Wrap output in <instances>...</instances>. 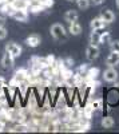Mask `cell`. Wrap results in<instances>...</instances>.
Listing matches in <instances>:
<instances>
[{
  "mask_svg": "<svg viewBox=\"0 0 119 134\" xmlns=\"http://www.w3.org/2000/svg\"><path fill=\"white\" fill-rule=\"evenodd\" d=\"M46 60H47V63H48V66L51 67L53 63H55V57L53 55H48V57L46 58Z\"/></svg>",
  "mask_w": 119,
  "mask_h": 134,
  "instance_id": "obj_27",
  "label": "cell"
},
{
  "mask_svg": "<svg viewBox=\"0 0 119 134\" xmlns=\"http://www.w3.org/2000/svg\"><path fill=\"white\" fill-rule=\"evenodd\" d=\"M50 32H51V36L55 39V40H58V42H66V40L68 39V35H67L66 28H64L62 24H59V23L52 24Z\"/></svg>",
  "mask_w": 119,
  "mask_h": 134,
  "instance_id": "obj_1",
  "label": "cell"
},
{
  "mask_svg": "<svg viewBox=\"0 0 119 134\" xmlns=\"http://www.w3.org/2000/svg\"><path fill=\"white\" fill-rule=\"evenodd\" d=\"M12 18L17 21H27L28 20V14L24 9H15V12L12 14Z\"/></svg>",
  "mask_w": 119,
  "mask_h": 134,
  "instance_id": "obj_10",
  "label": "cell"
},
{
  "mask_svg": "<svg viewBox=\"0 0 119 134\" xmlns=\"http://www.w3.org/2000/svg\"><path fill=\"white\" fill-rule=\"evenodd\" d=\"M116 5L119 7V0H116Z\"/></svg>",
  "mask_w": 119,
  "mask_h": 134,
  "instance_id": "obj_31",
  "label": "cell"
},
{
  "mask_svg": "<svg viewBox=\"0 0 119 134\" xmlns=\"http://www.w3.org/2000/svg\"><path fill=\"white\" fill-rule=\"evenodd\" d=\"M100 125L104 127V129H110V127H112L114 125H115V121H114V118L112 117H103L102 118V121H100Z\"/></svg>",
  "mask_w": 119,
  "mask_h": 134,
  "instance_id": "obj_15",
  "label": "cell"
},
{
  "mask_svg": "<svg viewBox=\"0 0 119 134\" xmlns=\"http://www.w3.org/2000/svg\"><path fill=\"white\" fill-rule=\"evenodd\" d=\"M111 40V34L110 32H100V43L104 44V43H110Z\"/></svg>",
  "mask_w": 119,
  "mask_h": 134,
  "instance_id": "obj_20",
  "label": "cell"
},
{
  "mask_svg": "<svg viewBox=\"0 0 119 134\" xmlns=\"http://www.w3.org/2000/svg\"><path fill=\"white\" fill-rule=\"evenodd\" d=\"M5 51H8L14 58H19L21 55V47L19 46V44L14 43V42H11V43L7 44V46H5Z\"/></svg>",
  "mask_w": 119,
  "mask_h": 134,
  "instance_id": "obj_3",
  "label": "cell"
},
{
  "mask_svg": "<svg viewBox=\"0 0 119 134\" xmlns=\"http://www.w3.org/2000/svg\"><path fill=\"white\" fill-rule=\"evenodd\" d=\"M91 106L94 107V110H102L103 109V99L98 98V99H94L91 102Z\"/></svg>",
  "mask_w": 119,
  "mask_h": 134,
  "instance_id": "obj_19",
  "label": "cell"
},
{
  "mask_svg": "<svg viewBox=\"0 0 119 134\" xmlns=\"http://www.w3.org/2000/svg\"><path fill=\"white\" fill-rule=\"evenodd\" d=\"M94 111H95L94 107L91 106V103H88L86 107H83V115L87 118V119H90V118L92 117V113H94Z\"/></svg>",
  "mask_w": 119,
  "mask_h": 134,
  "instance_id": "obj_17",
  "label": "cell"
},
{
  "mask_svg": "<svg viewBox=\"0 0 119 134\" xmlns=\"http://www.w3.org/2000/svg\"><path fill=\"white\" fill-rule=\"evenodd\" d=\"M106 64L109 67H114V66L119 64V52L111 51V54H109V57L106 59Z\"/></svg>",
  "mask_w": 119,
  "mask_h": 134,
  "instance_id": "obj_7",
  "label": "cell"
},
{
  "mask_svg": "<svg viewBox=\"0 0 119 134\" xmlns=\"http://www.w3.org/2000/svg\"><path fill=\"white\" fill-rule=\"evenodd\" d=\"M40 42H41V39H40V36H39V35H29V36L26 39L27 46H28V47H34V48L39 46Z\"/></svg>",
  "mask_w": 119,
  "mask_h": 134,
  "instance_id": "obj_11",
  "label": "cell"
},
{
  "mask_svg": "<svg viewBox=\"0 0 119 134\" xmlns=\"http://www.w3.org/2000/svg\"><path fill=\"white\" fill-rule=\"evenodd\" d=\"M103 79L109 83H114L118 79V71L114 69V67H109L104 72H103Z\"/></svg>",
  "mask_w": 119,
  "mask_h": 134,
  "instance_id": "obj_2",
  "label": "cell"
},
{
  "mask_svg": "<svg viewBox=\"0 0 119 134\" xmlns=\"http://www.w3.org/2000/svg\"><path fill=\"white\" fill-rule=\"evenodd\" d=\"M100 18L106 21L107 24H110V23H112V21L115 20V14L112 12L111 9H103L102 14H100Z\"/></svg>",
  "mask_w": 119,
  "mask_h": 134,
  "instance_id": "obj_9",
  "label": "cell"
},
{
  "mask_svg": "<svg viewBox=\"0 0 119 134\" xmlns=\"http://www.w3.org/2000/svg\"><path fill=\"white\" fill-rule=\"evenodd\" d=\"M116 87H118V88H119V83H118V85H116Z\"/></svg>",
  "mask_w": 119,
  "mask_h": 134,
  "instance_id": "obj_32",
  "label": "cell"
},
{
  "mask_svg": "<svg viewBox=\"0 0 119 134\" xmlns=\"http://www.w3.org/2000/svg\"><path fill=\"white\" fill-rule=\"evenodd\" d=\"M90 3H91V0H78L76 4L80 9H87L90 7Z\"/></svg>",
  "mask_w": 119,
  "mask_h": 134,
  "instance_id": "obj_21",
  "label": "cell"
},
{
  "mask_svg": "<svg viewBox=\"0 0 119 134\" xmlns=\"http://www.w3.org/2000/svg\"><path fill=\"white\" fill-rule=\"evenodd\" d=\"M4 23H5V21H4V18L0 16V26H4Z\"/></svg>",
  "mask_w": 119,
  "mask_h": 134,
  "instance_id": "obj_29",
  "label": "cell"
},
{
  "mask_svg": "<svg viewBox=\"0 0 119 134\" xmlns=\"http://www.w3.org/2000/svg\"><path fill=\"white\" fill-rule=\"evenodd\" d=\"M14 60H15V58L8 51H5L4 55H3V58H2V66L4 67L5 70H9V69L14 67Z\"/></svg>",
  "mask_w": 119,
  "mask_h": 134,
  "instance_id": "obj_5",
  "label": "cell"
},
{
  "mask_svg": "<svg viewBox=\"0 0 119 134\" xmlns=\"http://www.w3.org/2000/svg\"><path fill=\"white\" fill-rule=\"evenodd\" d=\"M98 57H99L98 46H92V44H90V46L86 48V58H87L88 60H95Z\"/></svg>",
  "mask_w": 119,
  "mask_h": 134,
  "instance_id": "obj_4",
  "label": "cell"
},
{
  "mask_svg": "<svg viewBox=\"0 0 119 134\" xmlns=\"http://www.w3.org/2000/svg\"><path fill=\"white\" fill-rule=\"evenodd\" d=\"M68 31H70L71 35H79V34L82 32V26L78 23V20L71 21V23H70V27H68Z\"/></svg>",
  "mask_w": 119,
  "mask_h": 134,
  "instance_id": "obj_12",
  "label": "cell"
},
{
  "mask_svg": "<svg viewBox=\"0 0 119 134\" xmlns=\"http://www.w3.org/2000/svg\"><path fill=\"white\" fill-rule=\"evenodd\" d=\"M90 44L92 46H99L100 43V32H96V31H92L91 35H90Z\"/></svg>",
  "mask_w": 119,
  "mask_h": 134,
  "instance_id": "obj_14",
  "label": "cell"
},
{
  "mask_svg": "<svg viewBox=\"0 0 119 134\" xmlns=\"http://www.w3.org/2000/svg\"><path fill=\"white\" fill-rule=\"evenodd\" d=\"M106 21L102 19V18H95L91 20V23H90V27L92 31H99V30H103L106 27Z\"/></svg>",
  "mask_w": 119,
  "mask_h": 134,
  "instance_id": "obj_6",
  "label": "cell"
},
{
  "mask_svg": "<svg viewBox=\"0 0 119 134\" xmlns=\"http://www.w3.org/2000/svg\"><path fill=\"white\" fill-rule=\"evenodd\" d=\"M28 9H29V12H32V14H39V12H41V11L44 9V7H43L40 3H38V4H31L28 7Z\"/></svg>",
  "mask_w": 119,
  "mask_h": 134,
  "instance_id": "obj_18",
  "label": "cell"
},
{
  "mask_svg": "<svg viewBox=\"0 0 119 134\" xmlns=\"http://www.w3.org/2000/svg\"><path fill=\"white\" fill-rule=\"evenodd\" d=\"M78 18H79V15H78V12L75 9H68L66 14H64V20L66 21H68V23H71V21H75V20H78Z\"/></svg>",
  "mask_w": 119,
  "mask_h": 134,
  "instance_id": "obj_13",
  "label": "cell"
},
{
  "mask_svg": "<svg viewBox=\"0 0 119 134\" xmlns=\"http://www.w3.org/2000/svg\"><path fill=\"white\" fill-rule=\"evenodd\" d=\"M56 107L58 109H66L67 107V103H66V99H64V97H59L58 102H56Z\"/></svg>",
  "mask_w": 119,
  "mask_h": 134,
  "instance_id": "obj_22",
  "label": "cell"
},
{
  "mask_svg": "<svg viewBox=\"0 0 119 134\" xmlns=\"http://www.w3.org/2000/svg\"><path fill=\"white\" fill-rule=\"evenodd\" d=\"M7 35H8V31H7V28H5L4 26H0V40L5 39V38H7Z\"/></svg>",
  "mask_w": 119,
  "mask_h": 134,
  "instance_id": "obj_24",
  "label": "cell"
},
{
  "mask_svg": "<svg viewBox=\"0 0 119 134\" xmlns=\"http://www.w3.org/2000/svg\"><path fill=\"white\" fill-rule=\"evenodd\" d=\"M91 3L94 5H100L102 3H104V0H91Z\"/></svg>",
  "mask_w": 119,
  "mask_h": 134,
  "instance_id": "obj_28",
  "label": "cell"
},
{
  "mask_svg": "<svg viewBox=\"0 0 119 134\" xmlns=\"http://www.w3.org/2000/svg\"><path fill=\"white\" fill-rule=\"evenodd\" d=\"M39 3L44 8H50V7L53 5V0H39Z\"/></svg>",
  "mask_w": 119,
  "mask_h": 134,
  "instance_id": "obj_23",
  "label": "cell"
},
{
  "mask_svg": "<svg viewBox=\"0 0 119 134\" xmlns=\"http://www.w3.org/2000/svg\"><path fill=\"white\" fill-rule=\"evenodd\" d=\"M111 50L115 51V52H119V40L111 42Z\"/></svg>",
  "mask_w": 119,
  "mask_h": 134,
  "instance_id": "obj_26",
  "label": "cell"
},
{
  "mask_svg": "<svg viewBox=\"0 0 119 134\" xmlns=\"http://www.w3.org/2000/svg\"><path fill=\"white\" fill-rule=\"evenodd\" d=\"M67 2H71V3H76L78 0H67Z\"/></svg>",
  "mask_w": 119,
  "mask_h": 134,
  "instance_id": "obj_30",
  "label": "cell"
},
{
  "mask_svg": "<svg viewBox=\"0 0 119 134\" xmlns=\"http://www.w3.org/2000/svg\"><path fill=\"white\" fill-rule=\"evenodd\" d=\"M98 74H99V70L96 69V67H90L84 78H86V79H96V76H98Z\"/></svg>",
  "mask_w": 119,
  "mask_h": 134,
  "instance_id": "obj_16",
  "label": "cell"
},
{
  "mask_svg": "<svg viewBox=\"0 0 119 134\" xmlns=\"http://www.w3.org/2000/svg\"><path fill=\"white\" fill-rule=\"evenodd\" d=\"M88 69H90V67H88L87 64H82V66L79 67V69H78V72L86 76V74H87V71H88Z\"/></svg>",
  "mask_w": 119,
  "mask_h": 134,
  "instance_id": "obj_25",
  "label": "cell"
},
{
  "mask_svg": "<svg viewBox=\"0 0 119 134\" xmlns=\"http://www.w3.org/2000/svg\"><path fill=\"white\" fill-rule=\"evenodd\" d=\"M11 4H12V7L15 9H24V11H27L28 7L31 5V3L28 0H12Z\"/></svg>",
  "mask_w": 119,
  "mask_h": 134,
  "instance_id": "obj_8",
  "label": "cell"
}]
</instances>
